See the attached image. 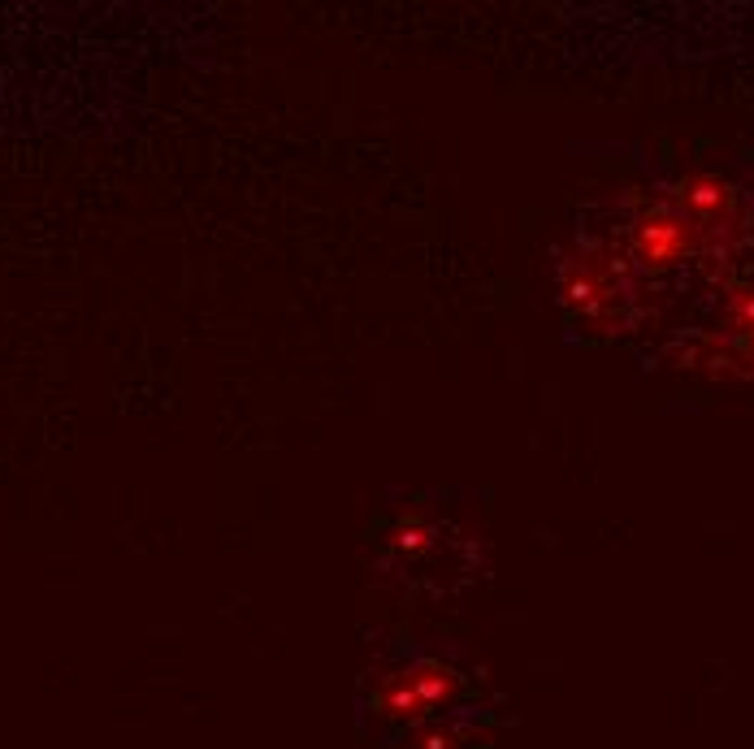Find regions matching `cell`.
Masks as SVG:
<instances>
[{
    "label": "cell",
    "mask_w": 754,
    "mask_h": 749,
    "mask_svg": "<svg viewBox=\"0 0 754 749\" xmlns=\"http://www.w3.org/2000/svg\"><path fill=\"white\" fill-rule=\"evenodd\" d=\"M581 330L668 369L754 381V187L689 174L598 204L559 252Z\"/></svg>",
    "instance_id": "6da1fadb"
}]
</instances>
